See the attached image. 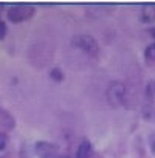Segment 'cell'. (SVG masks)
Returning <instances> with one entry per match:
<instances>
[{
    "label": "cell",
    "instance_id": "cell-1",
    "mask_svg": "<svg viewBox=\"0 0 155 158\" xmlns=\"http://www.w3.org/2000/svg\"><path fill=\"white\" fill-rule=\"evenodd\" d=\"M106 96H107V102L112 107H121V106H124L126 101H127L126 85L123 82H119V81H115V82L109 84L107 92H106Z\"/></svg>",
    "mask_w": 155,
    "mask_h": 158
},
{
    "label": "cell",
    "instance_id": "cell-9",
    "mask_svg": "<svg viewBox=\"0 0 155 158\" xmlns=\"http://www.w3.org/2000/svg\"><path fill=\"white\" fill-rule=\"evenodd\" d=\"M50 76H51V79H54L56 82H61L62 79H64V73H62L59 68H53V70L50 71Z\"/></svg>",
    "mask_w": 155,
    "mask_h": 158
},
{
    "label": "cell",
    "instance_id": "cell-13",
    "mask_svg": "<svg viewBox=\"0 0 155 158\" xmlns=\"http://www.w3.org/2000/svg\"><path fill=\"white\" fill-rule=\"evenodd\" d=\"M150 144H152V150L155 152V133L152 135V139H150Z\"/></svg>",
    "mask_w": 155,
    "mask_h": 158
},
{
    "label": "cell",
    "instance_id": "cell-8",
    "mask_svg": "<svg viewBox=\"0 0 155 158\" xmlns=\"http://www.w3.org/2000/svg\"><path fill=\"white\" fill-rule=\"evenodd\" d=\"M144 57H146L147 62H155V42L150 44V45L146 48V51H144Z\"/></svg>",
    "mask_w": 155,
    "mask_h": 158
},
{
    "label": "cell",
    "instance_id": "cell-5",
    "mask_svg": "<svg viewBox=\"0 0 155 158\" xmlns=\"http://www.w3.org/2000/svg\"><path fill=\"white\" fill-rule=\"evenodd\" d=\"M141 20L144 23L155 22V5L153 3H147V5L143 6V10H141Z\"/></svg>",
    "mask_w": 155,
    "mask_h": 158
},
{
    "label": "cell",
    "instance_id": "cell-7",
    "mask_svg": "<svg viewBox=\"0 0 155 158\" xmlns=\"http://www.w3.org/2000/svg\"><path fill=\"white\" fill-rule=\"evenodd\" d=\"M0 126L5 127V129H13L14 127V118L5 110H0Z\"/></svg>",
    "mask_w": 155,
    "mask_h": 158
},
{
    "label": "cell",
    "instance_id": "cell-11",
    "mask_svg": "<svg viewBox=\"0 0 155 158\" xmlns=\"http://www.w3.org/2000/svg\"><path fill=\"white\" fill-rule=\"evenodd\" d=\"M146 92H147V98H153V95H155V81L147 85V90Z\"/></svg>",
    "mask_w": 155,
    "mask_h": 158
},
{
    "label": "cell",
    "instance_id": "cell-2",
    "mask_svg": "<svg viewBox=\"0 0 155 158\" xmlns=\"http://www.w3.org/2000/svg\"><path fill=\"white\" fill-rule=\"evenodd\" d=\"M71 44H73V47L79 48L81 51H84L86 54H89L92 57H96L98 53H99V45H98V42L92 36H86V34L74 36Z\"/></svg>",
    "mask_w": 155,
    "mask_h": 158
},
{
    "label": "cell",
    "instance_id": "cell-14",
    "mask_svg": "<svg viewBox=\"0 0 155 158\" xmlns=\"http://www.w3.org/2000/svg\"><path fill=\"white\" fill-rule=\"evenodd\" d=\"M0 11H2V3H0Z\"/></svg>",
    "mask_w": 155,
    "mask_h": 158
},
{
    "label": "cell",
    "instance_id": "cell-12",
    "mask_svg": "<svg viewBox=\"0 0 155 158\" xmlns=\"http://www.w3.org/2000/svg\"><path fill=\"white\" fill-rule=\"evenodd\" d=\"M5 36H6V25L0 20V40L5 39Z\"/></svg>",
    "mask_w": 155,
    "mask_h": 158
},
{
    "label": "cell",
    "instance_id": "cell-4",
    "mask_svg": "<svg viewBox=\"0 0 155 158\" xmlns=\"http://www.w3.org/2000/svg\"><path fill=\"white\" fill-rule=\"evenodd\" d=\"M36 153H37L39 158H61L57 146H54L48 141L36 143Z\"/></svg>",
    "mask_w": 155,
    "mask_h": 158
},
{
    "label": "cell",
    "instance_id": "cell-3",
    "mask_svg": "<svg viewBox=\"0 0 155 158\" xmlns=\"http://www.w3.org/2000/svg\"><path fill=\"white\" fill-rule=\"evenodd\" d=\"M34 14V8L31 5H25V3H20V5H14L13 8H10L8 11V19L14 23H19V22H23V20H28L31 16Z\"/></svg>",
    "mask_w": 155,
    "mask_h": 158
},
{
    "label": "cell",
    "instance_id": "cell-6",
    "mask_svg": "<svg viewBox=\"0 0 155 158\" xmlns=\"http://www.w3.org/2000/svg\"><path fill=\"white\" fill-rule=\"evenodd\" d=\"M92 155H93V147L89 141H82L79 146H78L76 158H90Z\"/></svg>",
    "mask_w": 155,
    "mask_h": 158
},
{
    "label": "cell",
    "instance_id": "cell-10",
    "mask_svg": "<svg viewBox=\"0 0 155 158\" xmlns=\"http://www.w3.org/2000/svg\"><path fill=\"white\" fill-rule=\"evenodd\" d=\"M6 141H8V138H6V135L0 130V150H3L5 147H6Z\"/></svg>",
    "mask_w": 155,
    "mask_h": 158
}]
</instances>
